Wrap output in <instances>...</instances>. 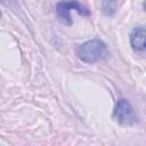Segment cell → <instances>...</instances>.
Here are the masks:
<instances>
[{
	"label": "cell",
	"instance_id": "obj_1",
	"mask_svg": "<svg viewBox=\"0 0 146 146\" xmlns=\"http://www.w3.org/2000/svg\"><path fill=\"white\" fill-rule=\"evenodd\" d=\"M76 55L78 58L83 63L94 64L106 58L107 47L104 41L99 39H92L79 46L76 50Z\"/></svg>",
	"mask_w": 146,
	"mask_h": 146
},
{
	"label": "cell",
	"instance_id": "obj_2",
	"mask_svg": "<svg viewBox=\"0 0 146 146\" xmlns=\"http://www.w3.org/2000/svg\"><path fill=\"white\" fill-rule=\"evenodd\" d=\"M71 10H75L82 16H90V11L87 7L81 5L76 0H63L56 6V15L58 19L65 25H72V17L70 15Z\"/></svg>",
	"mask_w": 146,
	"mask_h": 146
},
{
	"label": "cell",
	"instance_id": "obj_3",
	"mask_svg": "<svg viewBox=\"0 0 146 146\" xmlns=\"http://www.w3.org/2000/svg\"><path fill=\"white\" fill-rule=\"evenodd\" d=\"M113 119L122 125H132L137 123L138 115L130 102L124 98H121L115 104L113 111Z\"/></svg>",
	"mask_w": 146,
	"mask_h": 146
},
{
	"label": "cell",
	"instance_id": "obj_4",
	"mask_svg": "<svg viewBox=\"0 0 146 146\" xmlns=\"http://www.w3.org/2000/svg\"><path fill=\"white\" fill-rule=\"evenodd\" d=\"M130 46L136 52L145 50L146 47V31L144 26L135 27L130 33Z\"/></svg>",
	"mask_w": 146,
	"mask_h": 146
},
{
	"label": "cell",
	"instance_id": "obj_5",
	"mask_svg": "<svg viewBox=\"0 0 146 146\" xmlns=\"http://www.w3.org/2000/svg\"><path fill=\"white\" fill-rule=\"evenodd\" d=\"M117 0H102V10L106 16H113L116 11Z\"/></svg>",
	"mask_w": 146,
	"mask_h": 146
},
{
	"label": "cell",
	"instance_id": "obj_6",
	"mask_svg": "<svg viewBox=\"0 0 146 146\" xmlns=\"http://www.w3.org/2000/svg\"><path fill=\"white\" fill-rule=\"evenodd\" d=\"M0 18H1V11H0Z\"/></svg>",
	"mask_w": 146,
	"mask_h": 146
}]
</instances>
